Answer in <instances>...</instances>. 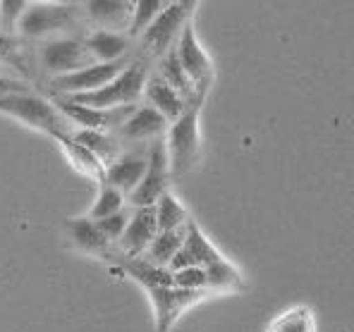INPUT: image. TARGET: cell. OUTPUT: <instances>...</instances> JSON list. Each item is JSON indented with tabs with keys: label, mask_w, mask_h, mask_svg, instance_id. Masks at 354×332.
<instances>
[{
	"label": "cell",
	"mask_w": 354,
	"mask_h": 332,
	"mask_svg": "<svg viewBox=\"0 0 354 332\" xmlns=\"http://www.w3.org/2000/svg\"><path fill=\"white\" fill-rule=\"evenodd\" d=\"M0 113L5 115H12L15 120L36 127L41 132L50 134L53 139H67L75 137V132L80 127L72 124L62 115L55 101H48L46 96L36 91H22V93H8V96H0Z\"/></svg>",
	"instance_id": "1"
},
{
	"label": "cell",
	"mask_w": 354,
	"mask_h": 332,
	"mask_svg": "<svg viewBox=\"0 0 354 332\" xmlns=\"http://www.w3.org/2000/svg\"><path fill=\"white\" fill-rule=\"evenodd\" d=\"M147 81H149L147 65L142 60H132L103 89L91 93H77V96H58V98H67V101L82 103V106L96 108V110H113V108L137 106V101L144 96Z\"/></svg>",
	"instance_id": "2"
},
{
	"label": "cell",
	"mask_w": 354,
	"mask_h": 332,
	"mask_svg": "<svg viewBox=\"0 0 354 332\" xmlns=\"http://www.w3.org/2000/svg\"><path fill=\"white\" fill-rule=\"evenodd\" d=\"M84 8L72 3H27L17 22V34L27 39H53L55 34L75 31Z\"/></svg>",
	"instance_id": "3"
},
{
	"label": "cell",
	"mask_w": 354,
	"mask_h": 332,
	"mask_svg": "<svg viewBox=\"0 0 354 332\" xmlns=\"http://www.w3.org/2000/svg\"><path fill=\"white\" fill-rule=\"evenodd\" d=\"M206 93L208 91H196V96L187 103V110L182 113V117L170 124L168 134H165L173 175L189 173L192 165L199 158V113Z\"/></svg>",
	"instance_id": "4"
},
{
	"label": "cell",
	"mask_w": 354,
	"mask_h": 332,
	"mask_svg": "<svg viewBox=\"0 0 354 332\" xmlns=\"http://www.w3.org/2000/svg\"><path fill=\"white\" fill-rule=\"evenodd\" d=\"M39 62L48 75L65 77L72 75V72L84 70V67L96 65V58L88 50L84 36H55V39H48L41 43Z\"/></svg>",
	"instance_id": "5"
},
{
	"label": "cell",
	"mask_w": 354,
	"mask_h": 332,
	"mask_svg": "<svg viewBox=\"0 0 354 332\" xmlns=\"http://www.w3.org/2000/svg\"><path fill=\"white\" fill-rule=\"evenodd\" d=\"M170 175H173V170H170L168 144H165V137H160L151 141L149 146V168L142 184L127 196L132 208H149V206L158 204L160 196L170 191Z\"/></svg>",
	"instance_id": "6"
},
{
	"label": "cell",
	"mask_w": 354,
	"mask_h": 332,
	"mask_svg": "<svg viewBox=\"0 0 354 332\" xmlns=\"http://www.w3.org/2000/svg\"><path fill=\"white\" fill-rule=\"evenodd\" d=\"M194 12V3H168L163 8V12L153 19V24L142 34V43L149 53L160 55L163 58L165 53L177 46V39H180L182 29L189 22V14Z\"/></svg>",
	"instance_id": "7"
},
{
	"label": "cell",
	"mask_w": 354,
	"mask_h": 332,
	"mask_svg": "<svg viewBox=\"0 0 354 332\" xmlns=\"http://www.w3.org/2000/svg\"><path fill=\"white\" fill-rule=\"evenodd\" d=\"M129 58L115 62H96L91 67H84L80 72H72L65 77H53L50 79V91L53 96H77V93H91L111 84L113 79L129 65Z\"/></svg>",
	"instance_id": "8"
},
{
	"label": "cell",
	"mask_w": 354,
	"mask_h": 332,
	"mask_svg": "<svg viewBox=\"0 0 354 332\" xmlns=\"http://www.w3.org/2000/svg\"><path fill=\"white\" fill-rule=\"evenodd\" d=\"M175 50H177V58H180L182 67H185L187 75H189L192 81H194L196 91H208V89H211L213 65H211V58L206 55V50L201 48L199 41H196V34H194L192 22H187V27L182 29Z\"/></svg>",
	"instance_id": "9"
},
{
	"label": "cell",
	"mask_w": 354,
	"mask_h": 332,
	"mask_svg": "<svg viewBox=\"0 0 354 332\" xmlns=\"http://www.w3.org/2000/svg\"><path fill=\"white\" fill-rule=\"evenodd\" d=\"M158 235V220H156V206L149 208H134L132 220L124 230L122 240L118 242V256L137 258L149 251L151 242Z\"/></svg>",
	"instance_id": "10"
},
{
	"label": "cell",
	"mask_w": 354,
	"mask_h": 332,
	"mask_svg": "<svg viewBox=\"0 0 354 332\" xmlns=\"http://www.w3.org/2000/svg\"><path fill=\"white\" fill-rule=\"evenodd\" d=\"M170 129L168 117H163L153 106L144 103L137 106V110L129 115V120L115 132L120 141L127 144H142V141H156V139L165 137Z\"/></svg>",
	"instance_id": "11"
},
{
	"label": "cell",
	"mask_w": 354,
	"mask_h": 332,
	"mask_svg": "<svg viewBox=\"0 0 354 332\" xmlns=\"http://www.w3.org/2000/svg\"><path fill=\"white\" fill-rule=\"evenodd\" d=\"M221 258L223 256L218 253V248L206 240L204 232L199 230V225H196L194 220H189L185 244H182L180 253L173 258V263H170L168 268L173 273L185 271V268H206V266H211V263L221 261Z\"/></svg>",
	"instance_id": "12"
},
{
	"label": "cell",
	"mask_w": 354,
	"mask_h": 332,
	"mask_svg": "<svg viewBox=\"0 0 354 332\" xmlns=\"http://www.w3.org/2000/svg\"><path fill=\"white\" fill-rule=\"evenodd\" d=\"M206 292H189V289H180V287H160V289H151L149 297L153 302L156 309V323H158V332H168L173 328V323L177 320V315L192 306L194 302H199Z\"/></svg>",
	"instance_id": "13"
},
{
	"label": "cell",
	"mask_w": 354,
	"mask_h": 332,
	"mask_svg": "<svg viewBox=\"0 0 354 332\" xmlns=\"http://www.w3.org/2000/svg\"><path fill=\"white\" fill-rule=\"evenodd\" d=\"M84 12L88 22L96 24V29L122 34V31L132 29L134 3L129 0H91L84 5Z\"/></svg>",
	"instance_id": "14"
},
{
	"label": "cell",
	"mask_w": 354,
	"mask_h": 332,
	"mask_svg": "<svg viewBox=\"0 0 354 332\" xmlns=\"http://www.w3.org/2000/svg\"><path fill=\"white\" fill-rule=\"evenodd\" d=\"M149 168V148L147 151H127L122 153L113 165L106 170V184L115 186L122 194H132L142 184Z\"/></svg>",
	"instance_id": "15"
},
{
	"label": "cell",
	"mask_w": 354,
	"mask_h": 332,
	"mask_svg": "<svg viewBox=\"0 0 354 332\" xmlns=\"http://www.w3.org/2000/svg\"><path fill=\"white\" fill-rule=\"evenodd\" d=\"M67 232H70L72 242H75L82 251L93 253V256H98V258H111V261H113V256H115L113 242L98 230L96 220H91V217H72V220H67Z\"/></svg>",
	"instance_id": "16"
},
{
	"label": "cell",
	"mask_w": 354,
	"mask_h": 332,
	"mask_svg": "<svg viewBox=\"0 0 354 332\" xmlns=\"http://www.w3.org/2000/svg\"><path fill=\"white\" fill-rule=\"evenodd\" d=\"M144 96H147L149 106H153L160 115L168 117L170 124H173L175 120H180L182 113L187 110V103H189V101H185V98H182L180 93H177L160 75L149 77L147 89H144Z\"/></svg>",
	"instance_id": "17"
},
{
	"label": "cell",
	"mask_w": 354,
	"mask_h": 332,
	"mask_svg": "<svg viewBox=\"0 0 354 332\" xmlns=\"http://www.w3.org/2000/svg\"><path fill=\"white\" fill-rule=\"evenodd\" d=\"M77 144H82L84 148H88L103 165H113L115 160L122 155V141L111 132H98V129H77L75 132Z\"/></svg>",
	"instance_id": "18"
},
{
	"label": "cell",
	"mask_w": 354,
	"mask_h": 332,
	"mask_svg": "<svg viewBox=\"0 0 354 332\" xmlns=\"http://www.w3.org/2000/svg\"><path fill=\"white\" fill-rule=\"evenodd\" d=\"M88 50L93 53L96 62H115L122 60L124 53L129 50L127 34H115V31H103L93 29L84 36Z\"/></svg>",
	"instance_id": "19"
},
{
	"label": "cell",
	"mask_w": 354,
	"mask_h": 332,
	"mask_svg": "<svg viewBox=\"0 0 354 332\" xmlns=\"http://www.w3.org/2000/svg\"><path fill=\"white\" fill-rule=\"evenodd\" d=\"M189 225V222H187ZM187 225L177 227V230H170V232H158L156 240L151 242L149 251L144 253V258L160 268H168L173 263V258L180 253L182 244H185V237H187Z\"/></svg>",
	"instance_id": "20"
},
{
	"label": "cell",
	"mask_w": 354,
	"mask_h": 332,
	"mask_svg": "<svg viewBox=\"0 0 354 332\" xmlns=\"http://www.w3.org/2000/svg\"><path fill=\"white\" fill-rule=\"evenodd\" d=\"M60 146H62V151L67 153V158L72 160V165H75L80 173H84L88 175V177H93L98 182V184H103L106 182V165L101 163V160L96 158L88 148H84L82 144H77L72 137H67V139H60Z\"/></svg>",
	"instance_id": "21"
},
{
	"label": "cell",
	"mask_w": 354,
	"mask_h": 332,
	"mask_svg": "<svg viewBox=\"0 0 354 332\" xmlns=\"http://www.w3.org/2000/svg\"><path fill=\"white\" fill-rule=\"evenodd\" d=\"M160 77H163L165 81H168L173 89L180 93L185 101H192V98L196 96V86L194 81H192V77L187 75V70L182 67L180 58H177V50L173 48L170 53L163 55V60H160Z\"/></svg>",
	"instance_id": "22"
},
{
	"label": "cell",
	"mask_w": 354,
	"mask_h": 332,
	"mask_svg": "<svg viewBox=\"0 0 354 332\" xmlns=\"http://www.w3.org/2000/svg\"><path fill=\"white\" fill-rule=\"evenodd\" d=\"M156 220H158V232H170V230H177V227L187 225L189 217H187L185 206L168 191V194L160 196L158 204H156Z\"/></svg>",
	"instance_id": "23"
},
{
	"label": "cell",
	"mask_w": 354,
	"mask_h": 332,
	"mask_svg": "<svg viewBox=\"0 0 354 332\" xmlns=\"http://www.w3.org/2000/svg\"><path fill=\"white\" fill-rule=\"evenodd\" d=\"M0 65H10L19 72L27 75V53H24V39L19 34H8L0 29Z\"/></svg>",
	"instance_id": "24"
},
{
	"label": "cell",
	"mask_w": 354,
	"mask_h": 332,
	"mask_svg": "<svg viewBox=\"0 0 354 332\" xmlns=\"http://www.w3.org/2000/svg\"><path fill=\"white\" fill-rule=\"evenodd\" d=\"M122 208H124V194L120 189H115V186L103 182L101 191H98V199H96V204L91 206L88 217H91V220H103V217L115 215V213H120Z\"/></svg>",
	"instance_id": "25"
},
{
	"label": "cell",
	"mask_w": 354,
	"mask_h": 332,
	"mask_svg": "<svg viewBox=\"0 0 354 332\" xmlns=\"http://www.w3.org/2000/svg\"><path fill=\"white\" fill-rule=\"evenodd\" d=\"M206 280H208V289H237L242 284L237 268L232 263H227L225 258L206 266Z\"/></svg>",
	"instance_id": "26"
},
{
	"label": "cell",
	"mask_w": 354,
	"mask_h": 332,
	"mask_svg": "<svg viewBox=\"0 0 354 332\" xmlns=\"http://www.w3.org/2000/svg\"><path fill=\"white\" fill-rule=\"evenodd\" d=\"M165 5L168 3H160V0H139V3H134V17L129 36H142L153 24V19L163 12Z\"/></svg>",
	"instance_id": "27"
},
{
	"label": "cell",
	"mask_w": 354,
	"mask_h": 332,
	"mask_svg": "<svg viewBox=\"0 0 354 332\" xmlns=\"http://www.w3.org/2000/svg\"><path fill=\"white\" fill-rule=\"evenodd\" d=\"M129 220H132V211L122 208L120 213H115V215H108V217H103V220H96V225H98V230L108 237V240L115 244V242L122 240Z\"/></svg>",
	"instance_id": "28"
},
{
	"label": "cell",
	"mask_w": 354,
	"mask_h": 332,
	"mask_svg": "<svg viewBox=\"0 0 354 332\" xmlns=\"http://www.w3.org/2000/svg\"><path fill=\"white\" fill-rule=\"evenodd\" d=\"M175 284L180 289H189V292H208V280H206V268H185L177 271Z\"/></svg>",
	"instance_id": "29"
},
{
	"label": "cell",
	"mask_w": 354,
	"mask_h": 332,
	"mask_svg": "<svg viewBox=\"0 0 354 332\" xmlns=\"http://www.w3.org/2000/svg\"><path fill=\"white\" fill-rule=\"evenodd\" d=\"M270 332H311V315L309 311L297 309L292 313L283 315L278 323L273 325Z\"/></svg>",
	"instance_id": "30"
},
{
	"label": "cell",
	"mask_w": 354,
	"mask_h": 332,
	"mask_svg": "<svg viewBox=\"0 0 354 332\" xmlns=\"http://www.w3.org/2000/svg\"><path fill=\"white\" fill-rule=\"evenodd\" d=\"M24 8H27V3H22V0H3L0 3V29L8 34H17V22Z\"/></svg>",
	"instance_id": "31"
},
{
	"label": "cell",
	"mask_w": 354,
	"mask_h": 332,
	"mask_svg": "<svg viewBox=\"0 0 354 332\" xmlns=\"http://www.w3.org/2000/svg\"><path fill=\"white\" fill-rule=\"evenodd\" d=\"M22 91H31V86L27 84V81L0 75V96H8V93H22Z\"/></svg>",
	"instance_id": "32"
}]
</instances>
